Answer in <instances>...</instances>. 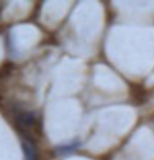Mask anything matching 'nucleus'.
<instances>
[{
    "label": "nucleus",
    "mask_w": 154,
    "mask_h": 160,
    "mask_svg": "<svg viewBox=\"0 0 154 160\" xmlns=\"http://www.w3.org/2000/svg\"><path fill=\"white\" fill-rule=\"evenodd\" d=\"M77 146H78V142H75V143H71V144H69V146H63V147H62V148H59V149H58L57 152L58 153H62V154H63V153H69V152H72L73 149H76V148H77Z\"/></svg>",
    "instance_id": "3"
},
{
    "label": "nucleus",
    "mask_w": 154,
    "mask_h": 160,
    "mask_svg": "<svg viewBox=\"0 0 154 160\" xmlns=\"http://www.w3.org/2000/svg\"><path fill=\"white\" fill-rule=\"evenodd\" d=\"M22 147L24 151L25 160H37V152H36L35 143H32V141L29 137H24L22 140Z\"/></svg>",
    "instance_id": "1"
},
{
    "label": "nucleus",
    "mask_w": 154,
    "mask_h": 160,
    "mask_svg": "<svg viewBox=\"0 0 154 160\" xmlns=\"http://www.w3.org/2000/svg\"><path fill=\"white\" fill-rule=\"evenodd\" d=\"M18 120L23 125H32V123H34V120H35V117H34L32 113L25 112V113H22L21 116H18Z\"/></svg>",
    "instance_id": "2"
}]
</instances>
